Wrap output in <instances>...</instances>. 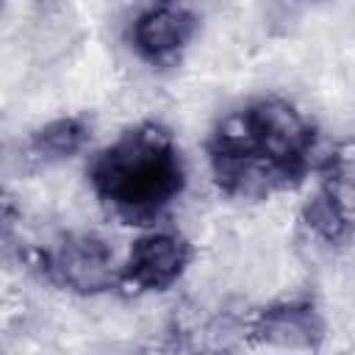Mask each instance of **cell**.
<instances>
[{
    "instance_id": "6da1fadb",
    "label": "cell",
    "mask_w": 355,
    "mask_h": 355,
    "mask_svg": "<svg viewBox=\"0 0 355 355\" xmlns=\"http://www.w3.org/2000/svg\"><path fill=\"white\" fill-rule=\"evenodd\" d=\"M97 183L130 214H144L178 189V166L158 136H136L100 161Z\"/></svg>"
},
{
    "instance_id": "7a4b0ae2",
    "label": "cell",
    "mask_w": 355,
    "mask_h": 355,
    "mask_svg": "<svg viewBox=\"0 0 355 355\" xmlns=\"http://www.w3.org/2000/svg\"><path fill=\"white\" fill-rule=\"evenodd\" d=\"M252 128H255V141H258L261 153L266 158H272L275 164L291 161L308 144L305 122L283 100L261 103L252 111Z\"/></svg>"
},
{
    "instance_id": "5b68a950",
    "label": "cell",
    "mask_w": 355,
    "mask_h": 355,
    "mask_svg": "<svg viewBox=\"0 0 355 355\" xmlns=\"http://www.w3.org/2000/svg\"><path fill=\"white\" fill-rule=\"evenodd\" d=\"M189 28H191V22L186 14H180L175 8H155L136 22V44L147 55L158 58V55L178 50L186 42Z\"/></svg>"
},
{
    "instance_id": "52a82bcc",
    "label": "cell",
    "mask_w": 355,
    "mask_h": 355,
    "mask_svg": "<svg viewBox=\"0 0 355 355\" xmlns=\"http://www.w3.org/2000/svg\"><path fill=\"white\" fill-rule=\"evenodd\" d=\"M78 141H80V128L75 122H55L47 130H42L36 141V153L61 158V155H69L78 147Z\"/></svg>"
},
{
    "instance_id": "8992f818",
    "label": "cell",
    "mask_w": 355,
    "mask_h": 355,
    "mask_svg": "<svg viewBox=\"0 0 355 355\" xmlns=\"http://www.w3.org/2000/svg\"><path fill=\"white\" fill-rule=\"evenodd\" d=\"M263 341H269L272 347H283V349H302V347H311L319 327H316V319L308 313V311H300V308H280V311H272L263 322H261V330Z\"/></svg>"
},
{
    "instance_id": "277c9868",
    "label": "cell",
    "mask_w": 355,
    "mask_h": 355,
    "mask_svg": "<svg viewBox=\"0 0 355 355\" xmlns=\"http://www.w3.org/2000/svg\"><path fill=\"white\" fill-rule=\"evenodd\" d=\"M183 266V244L172 236L141 239L130 252V272L144 286L169 283Z\"/></svg>"
},
{
    "instance_id": "3957f363",
    "label": "cell",
    "mask_w": 355,
    "mask_h": 355,
    "mask_svg": "<svg viewBox=\"0 0 355 355\" xmlns=\"http://www.w3.org/2000/svg\"><path fill=\"white\" fill-rule=\"evenodd\" d=\"M55 263H58L64 283H69L78 291H100V288L111 286V280H114V266H111L108 250L92 239L67 241L61 247Z\"/></svg>"
}]
</instances>
